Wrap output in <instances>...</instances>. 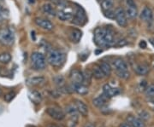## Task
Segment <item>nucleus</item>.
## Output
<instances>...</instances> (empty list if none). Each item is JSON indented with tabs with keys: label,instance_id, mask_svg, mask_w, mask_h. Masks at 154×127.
Masks as SVG:
<instances>
[{
	"label": "nucleus",
	"instance_id": "1",
	"mask_svg": "<svg viewBox=\"0 0 154 127\" xmlns=\"http://www.w3.org/2000/svg\"><path fill=\"white\" fill-rule=\"evenodd\" d=\"M66 61V55L63 52L57 50H51L47 52V61L52 66L61 67Z\"/></svg>",
	"mask_w": 154,
	"mask_h": 127
},
{
	"label": "nucleus",
	"instance_id": "8",
	"mask_svg": "<svg viewBox=\"0 0 154 127\" xmlns=\"http://www.w3.org/2000/svg\"><path fill=\"white\" fill-rule=\"evenodd\" d=\"M34 23L41 28L44 30H46V31H51L53 29V24L51 22L48 21L47 19H44V18H41V17H37L34 19Z\"/></svg>",
	"mask_w": 154,
	"mask_h": 127
},
{
	"label": "nucleus",
	"instance_id": "26",
	"mask_svg": "<svg viewBox=\"0 0 154 127\" xmlns=\"http://www.w3.org/2000/svg\"><path fill=\"white\" fill-rule=\"evenodd\" d=\"M44 77H33L32 78H29L28 80V83L31 85H39L41 84H44Z\"/></svg>",
	"mask_w": 154,
	"mask_h": 127
},
{
	"label": "nucleus",
	"instance_id": "45",
	"mask_svg": "<svg viewBox=\"0 0 154 127\" xmlns=\"http://www.w3.org/2000/svg\"><path fill=\"white\" fill-rule=\"evenodd\" d=\"M1 94H2V90L0 89V96H1Z\"/></svg>",
	"mask_w": 154,
	"mask_h": 127
},
{
	"label": "nucleus",
	"instance_id": "12",
	"mask_svg": "<svg viewBox=\"0 0 154 127\" xmlns=\"http://www.w3.org/2000/svg\"><path fill=\"white\" fill-rule=\"evenodd\" d=\"M127 121L133 127H145V123L141 119H139V118L132 116V115L127 117Z\"/></svg>",
	"mask_w": 154,
	"mask_h": 127
},
{
	"label": "nucleus",
	"instance_id": "18",
	"mask_svg": "<svg viewBox=\"0 0 154 127\" xmlns=\"http://www.w3.org/2000/svg\"><path fill=\"white\" fill-rule=\"evenodd\" d=\"M150 71V68L146 64H139L134 66V72L137 73L138 75H146Z\"/></svg>",
	"mask_w": 154,
	"mask_h": 127
},
{
	"label": "nucleus",
	"instance_id": "46",
	"mask_svg": "<svg viewBox=\"0 0 154 127\" xmlns=\"http://www.w3.org/2000/svg\"><path fill=\"white\" fill-rule=\"evenodd\" d=\"M28 127H35V126H28Z\"/></svg>",
	"mask_w": 154,
	"mask_h": 127
},
{
	"label": "nucleus",
	"instance_id": "27",
	"mask_svg": "<svg viewBox=\"0 0 154 127\" xmlns=\"http://www.w3.org/2000/svg\"><path fill=\"white\" fill-rule=\"evenodd\" d=\"M99 66L103 70V72L105 74V76H110L112 69H111V66H110V65L108 62H105V61L104 62H101Z\"/></svg>",
	"mask_w": 154,
	"mask_h": 127
},
{
	"label": "nucleus",
	"instance_id": "16",
	"mask_svg": "<svg viewBox=\"0 0 154 127\" xmlns=\"http://www.w3.org/2000/svg\"><path fill=\"white\" fill-rule=\"evenodd\" d=\"M67 114L69 116L72 120H78V114H80L77 110L75 105H68L66 107Z\"/></svg>",
	"mask_w": 154,
	"mask_h": 127
},
{
	"label": "nucleus",
	"instance_id": "21",
	"mask_svg": "<svg viewBox=\"0 0 154 127\" xmlns=\"http://www.w3.org/2000/svg\"><path fill=\"white\" fill-rule=\"evenodd\" d=\"M29 98L30 100L33 102V103L35 104H39L41 100H42V96L41 94L38 92V91H36V90H33L29 93Z\"/></svg>",
	"mask_w": 154,
	"mask_h": 127
},
{
	"label": "nucleus",
	"instance_id": "30",
	"mask_svg": "<svg viewBox=\"0 0 154 127\" xmlns=\"http://www.w3.org/2000/svg\"><path fill=\"white\" fill-rule=\"evenodd\" d=\"M146 95L149 97H154V84H150L146 88Z\"/></svg>",
	"mask_w": 154,
	"mask_h": 127
},
{
	"label": "nucleus",
	"instance_id": "9",
	"mask_svg": "<svg viewBox=\"0 0 154 127\" xmlns=\"http://www.w3.org/2000/svg\"><path fill=\"white\" fill-rule=\"evenodd\" d=\"M70 78H71L72 84H82L83 73L81 72L79 70H73L70 73Z\"/></svg>",
	"mask_w": 154,
	"mask_h": 127
},
{
	"label": "nucleus",
	"instance_id": "44",
	"mask_svg": "<svg viewBox=\"0 0 154 127\" xmlns=\"http://www.w3.org/2000/svg\"><path fill=\"white\" fill-rule=\"evenodd\" d=\"M29 2H30V3H34V1H33V0H29Z\"/></svg>",
	"mask_w": 154,
	"mask_h": 127
},
{
	"label": "nucleus",
	"instance_id": "13",
	"mask_svg": "<svg viewBox=\"0 0 154 127\" xmlns=\"http://www.w3.org/2000/svg\"><path fill=\"white\" fill-rule=\"evenodd\" d=\"M112 65L115 67L116 71H123V70H128V65L125 61L121 58H116L112 61Z\"/></svg>",
	"mask_w": 154,
	"mask_h": 127
},
{
	"label": "nucleus",
	"instance_id": "32",
	"mask_svg": "<svg viewBox=\"0 0 154 127\" xmlns=\"http://www.w3.org/2000/svg\"><path fill=\"white\" fill-rule=\"evenodd\" d=\"M128 44V41L125 39H122L120 40H118L116 44H114V46L116 48H122L123 46H126Z\"/></svg>",
	"mask_w": 154,
	"mask_h": 127
},
{
	"label": "nucleus",
	"instance_id": "39",
	"mask_svg": "<svg viewBox=\"0 0 154 127\" xmlns=\"http://www.w3.org/2000/svg\"><path fill=\"white\" fill-rule=\"evenodd\" d=\"M149 42L151 43V44L153 46V48H154V38H151V39H149Z\"/></svg>",
	"mask_w": 154,
	"mask_h": 127
},
{
	"label": "nucleus",
	"instance_id": "33",
	"mask_svg": "<svg viewBox=\"0 0 154 127\" xmlns=\"http://www.w3.org/2000/svg\"><path fill=\"white\" fill-rule=\"evenodd\" d=\"M15 96H16V93H15L14 91H11V92H9L8 94L5 95V100L7 102H10L11 101H12V99H13Z\"/></svg>",
	"mask_w": 154,
	"mask_h": 127
},
{
	"label": "nucleus",
	"instance_id": "43",
	"mask_svg": "<svg viewBox=\"0 0 154 127\" xmlns=\"http://www.w3.org/2000/svg\"><path fill=\"white\" fill-rule=\"evenodd\" d=\"M152 106H153L154 108V100H152Z\"/></svg>",
	"mask_w": 154,
	"mask_h": 127
},
{
	"label": "nucleus",
	"instance_id": "25",
	"mask_svg": "<svg viewBox=\"0 0 154 127\" xmlns=\"http://www.w3.org/2000/svg\"><path fill=\"white\" fill-rule=\"evenodd\" d=\"M113 6H114L113 0H102V2H101V8L104 11L112 10Z\"/></svg>",
	"mask_w": 154,
	"mask_h": 127
},
{
	"label": "nucleus",
	"instance_id": "36",
	"mask_svg": "<svg viewBox=\"0 0 154 127\" xmlns=\"http://www.w3.org/2000/svg\"><path fill=\"white\" fill-rule=\"evenodd\" d=\"M149 116H150V115H149L146 112H145V111H143V112L140 114V117H141V119H143V120H148Z\"/></svg>",
	"mask_w": 154,
	"mask_h": 127
},
{
	"label": "nucleus",
	"instance_id": "20",
	"mask_svg": "<svg viewBox=\"0 0 154 127\" xmlns=\"http://www.w3.org/2000/svg\"><path fill=\"white\" fill-rule=\"evenodd\" d=\"M72 87H73V90L76 91L78 94L87 95L88 93V88L82 84H72Z\"/></svg>",
	"mask_w": 154,
	"mask_h": 127
},
{
	"label": "nucleus",
	"instance_id": "19",
	"mask_svg": "<svg viewBox=\"0 0 154 127\" xmlns=\"http://www.w3.org/2000/svg\"><path fill=\"white\" fill-rule=\"evenodd\" d=\"M42 10H43L45 14H46L48 16H57V12H56L55 9L49 3H45V4H43V6H42Z\"/></svg>",
	"mask_w": 154,
	"mask_h": 127
},
{
	"label": "nucleus",
	"instance_id": "28",
	"mask_svg": "<svg viewBox=\"0 0 154 127\" xmlns=\"http://www.w3.org/2000/svg\"><path fill=\"white\" fill-rule=\"evenodd\" d=\"M11 61V55L10 53L4 52L2 54H0V63H9Z\"/></svg>",
	"mask_w": 154,
	"mask_h": 127
},
{
	"label": "nucleus",
	"instance_id": "2",
	"mask_svg": "<svg viewBox=\"0 0 154 127\" xmlns=\"http://www.w3.org/2000/svg\"><path fill=\"white\" fill-rule=\"evenodd\" d=\"M15 36L10 28H4L0 29V44L11 46L14 44Z\"/></svg>",
	"mask_w": 154,
	"mask_h": 127
},
{
	"label": "nucleus",
	"instance_id": "14",
	"mask_svg": "<svg viewBox=\"0 0 154 127\" xmlns=\"http://www.w3.org/2000/svg\"><path fill=\"white\" fill-rule=\"evenodd\" d=\"M75 105L76 107L78 112L83 115V116H87L88 114V106L86 105L83 102L80 101V100H75Z\"/></svg>",
	"mask_w": 154,
	"mask_h": 127
},
{
	"label": "nucleus",
	"instance_id": "3",
	"mask_svg": "<svg viewBox=\"0 0 154 127\" xmlns=\"http://www.w3.org/2000/svg\"><path fill=\"white\" fill-rule=\"evenodd\" d=\"M31 61L35 70H43L46 66V60L44 55L39 52H33L31 55Z\"/></svg>",
	"mask_w": 154,
	"mask_h": 127
},
{
	"label": "nucleus",
	"instance_id": "34",
	"mask_svg": "<svg viewBox=\"0 0 154 127\" xmlns=\"http://www.w3.org/2000/svg\"><path fill=\"white\" fill-rule=\"evenodd\" d=\"M105 16L110 19H115V11H113L112 10L105 11Z\"/></svg>",
	"mask_w": 154,
	"mask_h": 127
},
{
	"label": "nucleus",
	"instance_id": "4",
	"mask_svg": "<svg viewBox=\"0 0 154 127\" xmlns=\"http://www.w3.org/2000/svg\"><path fill=\"white\" fill-rule=\"evenodd\" d=\"M115 19L116 21V23L122 27V28H126L128 26V19H127V15L125 10L119 7L116 9L115 10Z\"/></svg>",
	"mask_w": 154,
	"mask_h": 127
},
{
	"label": "nucleus",
	"instance_id": "35",
	"mask_svg": "<svg viewBox=\"0 0 154 127\" xmlns=\"http://www.w3.org/2000/svg\"><path fill=\"white\" fill-rule=\"evenodd\" d=\"M139 46H140V48H141V49H146V48L147 47V44H146V42L145 40H141V41H140V43H139Z\"/></svg>",
	"mask_w": 154,
	"mask_h": 127
},
{
	"label": "nucleus",
	"instance_id": "22",
	"mask_svg": "<svg viewBox=\"0 0 154 127\" xmlns=\"http://www.w3.org/2000/svg\"><path fill=\"white\" fill-rule=\"evenodd\" d=\"M93 75L97 79H102L105 76V74L103 72V70L101 69V67L99 66H97V65H94V68H93Z\"/></svg>",
	"mask_w": 154,
	"mask_h": 127
},
{
	"label": "nucleus",
	"instance_id": "29",
	"mask_svg": "<svg viewBox=\"0 0 154 127\" xmlns=\"http://www.w3.org/2000/svg\"><path fill=\"white\" fill-rule=\"evenodd\" d=\"M53 80H54V82H55L56 84H57L58 87H60V88H63V87L64 86V84H65V79H64V78L63 77V76H61V75L56 76V77L53 78Z\"/></svg>",
	"mask_w": 154,
	"mask_h": 127
},
{
	"label": "nucleus",
	"instance_id": "23",
	"mask_svg": "<svg viewBox=\"0 0 154 127\" xmlns=\"http://www.w3.org/2000/svg\"><path fill=\"white\" fill-rule=\"evenodd\" d=\"M57 16L58 17L59 20L63 21V22H65V21H69V20H71L72 18H73V16H72L71 13H69V12H65V11L63 10L58 11V12L57 13Z\"/></svg>",
	"mask_w": 154,
	"mask_h": 127
},
{
	"label": "nucleus",
	"instance_id": "24",
	"mask_svg": "<svg viewBox=\"0 0 154 127\" xmlns=\"http://www.w3.org/2000/svg\"><path fill=\"white\" fill-rule=\"evenodd\" d=\"M106 98H108L105 94L103 96H100L99 97H96L95 99L93 101V103L94 106L98 107V108H102L104 107L105 104V102H106Z\"/></svg>",
	"mask_w": 154,
	"mask_h": 127
},
{
	"label": "nucleus",
	"instance_id": "10",
	"mask_svg": "<svg viewBox=\"0 0 154 127\" xmlns=\"http://www.w3.org/2000/svg\"><path fill=\"white\" fill-rule=\"evenodd\" d=\"M103 90H104V94H105L108 98L113 97V96H115L116 95L119 94L118 89L113 88V87H111L110 84H106L104 85Z\"/></svg>",
	"mask_w": 154,
	"mask_h": 127
},
{
	"label": "nucleus",
	"instance_id": "40",
	"mask_svg": "<svg viewBox=\"0 0 154 127\" xmlns=\"http://www.w3.org/2000/svg\"><path fill=\"white\" fill-rule=\"evenodd\" d=\"M0 15H4V9L1 5H0Z\"/></svg>",
	"mask_w": 154,
	"mask_h": 127
},
{
	"label": "nucleus",
	"instance_id": "15",
	"mask_svg": "<svg viewBox=\"0 0 154 127\" xmlns=\"http://www.w3.org/2000/svg\"><path fill=\"white\" fill-rule=\"evenodd\" d=\"M73 21L75 23H76L78 25H81L82 24V22H86V15H85V12L83 11V10L81 8L76 11V14L75 17H73Z\"/></svg>",
	"mask_w": 154,
	"mask_h": 127
},
{
	"label": "nucleus",
	"instance_id": "6",
	"mask_svg": "<svg viewBox=\"0 0 154 127\" xmlns=\"http://www.w3.org/2000/svg\"><path fill=\"white\" fill-rule=\"evenodd\" d=\"M107 28H99L94 32V41L99 46L105 47V35Z\"/></svg>",
	"mask_w": 154,
	"mask_h": 127
},
{
	"label": "nucleus",
	"instance_id": "41",
	"mask_svg": "<svg viewBox=\"0 0 154 127\" xmlns=\"http://www.w3.org/2000/svg\"><path fill=\"white\" fill-rule=\"evenodd\" d=\"M3 19H4V16L3 15H0V22L3 21Z\"/></svg>",
	"mask_w": 154,
	"mask_h": 127
},
{
	"label": "nucleus",
	"instance_id": "11",
	"mask_svg": "<svg viewBox=\"0 0 154 127\" xmlns=\"http://www.w3.org/2000/svg\"><path fill=\"white\" fill-rule=\"evenodd\" d=\"M152 17H153V14H152V10L147 6L145 7L143 10L141 11V13H140V19L144 22H148L152 20Z\"/></svg>",
	"mask_w": 154,
	"mask_h": 127
},
{
	"label": "nucleus",
	"instance_id": "37",
	"mask_svg": "<svg viewBox=\"0 0 154 127\" xmlns=\"http://www.w3.org/2000/svg\"><path fill=\"white\" fill-rule=\"evenodd\" d=\"M119 127H133V126L130 125V124H129V123H128V122H127V123H122V124H121Z\"/></svg>",
	"mask_w": 154,
	"mask_h": 127
},
{
	"label": "nucleus",
	"instance_id": "5",
	"mask_svg": "<svg viewBox=\"0 0 154 127\" xmlns=\"http://www.w3.org/2000/svg\"><path fill=\"white\" fill-rule=\"evenodd\" d=\"M126 4L127 9L125 12L127 16L131 20L135 19L138 16V10L134 0H126Z\"/></svg>",
	"mask_w": 154,
	"mask_h": 127
},
{
	"label": "nucleus",
	"instance_id": "7",
	"mask_svg": "<svg viewBox=\"0 0 154 127\" xmlns=\"http://www.w3.org/2000/svg\"><path fill=\"white\" fill-rule=\"evenodd\" d=\"M46 113L51 118H53L54 120H63L65 118V114L63 113V111L57 107L48 108L46 109Z\"/></svg>",
	"mask_w": 154,
	"mask_h": 127
},
{
	"label": "nucleus",
	"instance_id": "17",
	"mask_svg": "<svg viewBox=\"0 0 154 127\" xmlns=\"http://www.w3.org/2000/svg\"><path fill=\"white\" fill-rule=\"evenodd\" d=\"M82 33L79 29H73L69 33L70 40L73 43H75V44L80 42V40L82 39Z\"/></svg>",
	"mask_w": 154,
	"mask_h": 127
},
{
	"label": "nucleus",
	"instance_id": "38",
	"mask_svg": "<svg viewBox=\"0 0 154 127\" xmlns=\"http://www.w3.org/2000/svg\"><path fill=\"white\" fill-rule=\"evenodd\" d=\"M84 127H95V126H94L93 123H88V124H86L84 126Z\"/></svg>",
	"mask_w": 154,
	"mask_h": 127
},
{
	"label": "nucleus",
	"instance_id": "31",
	"mask_svg": "<svg viewBox=\"0 0 154 127\" xmlns=\"http://www.w3.org/2000/svg\"><path fill=\"white\" fill-rule=\"evenodd\" d=\"M116 74L117 76L123 79H128L129 76H130V73L129 72H128V70H123V71H116Z\"/></svg>",
	"mask_w": 154,
	"mask_h": 127
},
{
	"label": "nucleus",
	"instance_id": "42",
	"mask_svg": "<svg viewBox=\"0 0 154 127\" xmlns=\"http://www.w3.org/2000/svg\"><path fill=\"white\" fill-rule=\"evenodd\" d=\"M48 127H59V126H56V125H50Z\"/></svg>",
	"mask_w": 154,
	"mask_h": 127
}]
</instances>
